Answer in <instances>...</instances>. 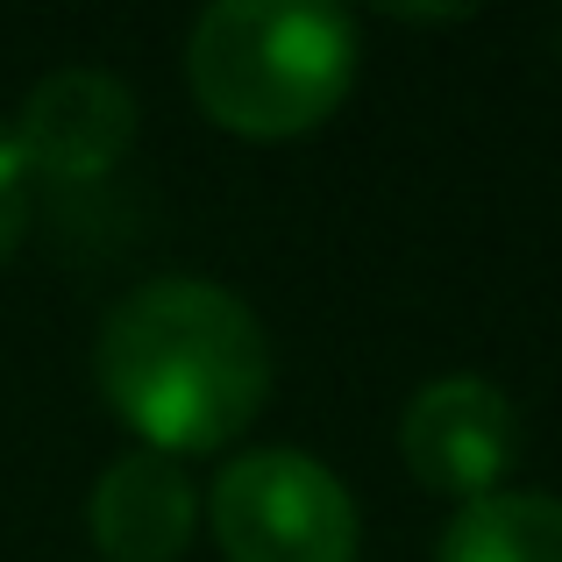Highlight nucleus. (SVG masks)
<instances>
[{"label":"nucleus","instance_id":"20e7f679","mask_svg":"<svg viewBox=\"0 0 562 562\" xmlns=\"http://www.w3.org/2000/svg\"><path fill=\"white\" fill-rule=\"evenodd\" d=\"M398 456L427 492L449 498H492L498 477L520 463V413L492 378H427L406 398Z\"/></svg>","mask_w":562,"mask_h":562},{"label":"nucleus","instance_id":"f257e3e1","mask_svg":"<svg viewBox=\"0 0 562 562\" xmlns=\"http://www.w3.org/2000/svg\"><path fill=\"white\" fill-rule=\"evenodd\" d=\"M93 378L150 456L228 449L271 398L263 321L206 278H150L100 321Z\"/></svg>","mask_w":562,"mask_h":562},{"label":"nucleus","instance_id":"423d86ee","mask_svg":"<svg viewBox=\"0 0 562 562\" xmlns=\"http://www.w3.org/2000/svg\"><path fill=\"white\" fill-rule=\"evenodd\" d=\"M86 527L108 562H179L200 527V492L171 456L128 449L100 470L93 498H86Z\"/></svg>","mask_w":562,"mask_h":562},{"label":"nucleus","instance_id":"0eeeda50","mask_svg":"<svg viewBox=\"0 0 562 562\" xmlns=\"http://www.w3.org/2000/svg\"><path fill=\"white\" fill-rule=\"evenodd\" d=\"M435 562H562V498L492 492L441 527Z\"/></svg>","mask_w":562,"mask_h":562},{"label":"nucleus","instance_id":"7ed1b4c3","mask_svg":"<svg viewBox=\"0 0 562 562\" xmlns=\"http://www.w3.org/2000/svg\"><path fill=\"white\" fill-rule=\"evenodd\" d=\"M214 541L228 562H357V498L306 449H249L214 477Z\"/></svg>","mask_w":562,"mask_h":562},{"label":"nucleus","instance_id":"6e6552de","mask_svg":"<svg viewBox=\"0 0 562 562\" xmlns=\"http://www.w3.org/2000/svg\"><path fill=\"white\" fill-rule=\"evenodd\" d=\"M22 221H29V171H22V157H14L8 122H0V257L22 243Z\"/></svg>","mask_w":562,"mask_h":562},{"label":"nucleus","instance_id":"39448f33","mask_svg":"<svg viewBox=\"0 0 562 562\" xmlns=\"http://www.w3.org/2000/svg\"><path fill=\"white\" fill-rule=\"evenodd\" d=\"M14 157H22L29 186H93L136 143V93L114 71H50L43 86H29L22 122L8 128Z\"/></svg>","mask_w":562,"mask_h":562},{"label":"nucleus","instance_id":"f03ea898","mask_svg":"<svg viewBox=\"0 0 562 562\" xmlns=\"http://www.w3.org/2000/svg\"><path fill=\"white\" fill-rule=\"evenodd\" d=\"M186 79L200 114L228 136H306L357 79V22L306 0H221L192 22Z\"/></svg>","mask_w":562,"mask_h":562}]
</instances>
